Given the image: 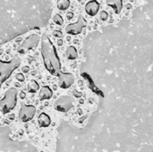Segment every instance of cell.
<instances>
[{
  "label": "cell",
  "instance_id": "1",
  "mask_svg": "<svg viewBox=\"0 0 153 152\" xmlns=\"http://www.w3.org/2000/svg\"><path fill=\"white\" fill-rule=\"evenodd\" d=\"M41 55L48 72L52 75H57L61 71L60 59L54 44L46 33H43L41 38Z\"/></svg>",
  "mask_w": 153,
  "mask_h": 152
},
{
  "label": "cell",
  "instance_id": "2",
  "mask_svg": "<svg viewBox=\"0 0 153 152\" xmlns=\"http://www.w3.org/2000/svg\"><path fill=\"white\" fill-rule=\"evenodd\" d=\"M21 65V59L19 56H14L10 61L4 62L0 60V90L2 84L11 76L13 72L17 69Z\"/></svg>",
  "mask_w": 153,
  "mask_h": 152
},
{
  "label": "cell",
  "instance_id": "3",
  "mask_svg": "<svg viewBox=\"0 0 153 152\" xmlns=\"http://www.w3.org/2000/svg\"><path fill=\"white\" fill-rule=\"evenodd\" d=\"M17 103V90L10 88L6 90L4 97L0 100V111L3 115L10 113Z\"/></svg>",
  "mask_w": 153,
  "mask_h": 152
},
{
  "label": "cell",
  "instance_id": "4",
  "mask_svg": "<svg viewBox=\"0 0 153 152\" xmlns=\"http://www.w3.org/2000/svg\"><path fill=\"white\" fill-rule=\"evenodd\" d=\"M74 106V99L71 96H63L56 100L54 103V108L62 113L68 112Z\"/></svg>",
  "mask_w": 153,
  "mask_h": 152
},
{
  "label": "cell",
  "instance_id": "5",
  "mask_svg": "<svg viewBox=\"0 0 153 152\" xmlns=\"http://www.w3.org/2000/svg\"><path fill=\"white\" fill-rule=\"evenodd\" d=\"M39 41V37L37 34H31L30 36H29L23 40L22 45L17 48V52L19 54H25L29 50L34 49L38 46Z\"/></svg>",
  "mask_w": 153,
  "mask_h": 152
},
{
  "label": "cell",
  "instance_id": "6",
  "mask_svg": "<svg viewBox=\"0 0 153 152\" xmlns=\"http://www.w3.org/2000/svg\"><path fill=\"white\" fill-rule=\"evenodd\" d=\"M87 22L85 18L80 14L78 17V21L75 23H70L65 27V32L70 35H78L82 33V30L86 27Z\"/></svg>",
  "mask_w": 153,
  "mask_h": 152
},
{
  "label": "cell",
  "instance_id": "7",
  "mask_svg": "<svg viewBox=\"0 0 153 152\" xmlns=\"http://www.w3.org/2000/svg\"><path fill=\"white\" fill-rule=\"evenodd\" d=\"M21 109L19 111V119L22 123H27L34 117L36 114V108L34 106H27L23 103L21 104Z\"/></svg>",
  "mask_w": 153,
  "mask_h": 152
},
{
  "label": "cell",
  "instance_id": "8",
  "mask_svg": "<svg viewBox=\"0 0 153 152\" xmlns=\"http://www.w3.org/2000/svg\"><path fill=\"white\" fill-rule=\"evenodd\" d=\"M56 76L58 77V85L62 89H68L74 82V76L70 73H64L60 71Z\"/></svg>",
  "mask_w": 153,
  "mask_h": 152
},
{
  "label": "cell",
  "instance_id": "9",
  "mask_svg": "<svg viewBox=\"0 0 153 152\" xmlns=\"http://www.w3.org/2000/svg\"><path fill=\"white\" fill-rule=\"evenodd\" d=\"M100 10V3L97 0H91L85 5V12L90 16H95Z\"/></svg>",
  "mask_w": 153,
  "mask_h": 152
},
{
  "label": "cell",
  "instance_id": "10",
  "mask_svg": "<svg viewBox=\"0 0 153 152\" xmlns=\"http://www.w3.org/2000/svg\"><path fill=\"white\" fill-rule=\"evenodd\" d=\"M53 96V90L48 86H43L39 91V100H47L50 99Z\"/></svg>",
  "mask_w": 153,
  "mask_h": 152
},
{
  "label": "cell",
  "instance_id": "11",
  "mask_svg": "<svg viewBox=\"0 0 153 152\" xmlns=\"http://www.w3.org/2000/svg\"><path fill=\"white\" fill-rule=\"evenodd\" d=\"M107 4L112 7L117 14H119L123 8V0H107Z\"/></svg>",
  "mask_w": 153,
  "mask_h": 152
},
{
  "label": "cell",
  "instance_id": "12",
  "mask_svg": "<svg viewBox=\"0 0 153 152\" xmlns=\"http://www.w3.org/2000/svg\"><path fill=\"white\" fill-rule=\"evenodd\" d=\"M38 123L40 127H48L51 124V119L46 113H41L38 117Z\"/></svg>",
  "mask_w": 153,
  "mask_h": 152
},
{
  "label": "cell",
  "instance_id": "13",
  "mask_svg": "<svg viewBox=\"0 0 153 152\" xmlns=\"http://www.w3.org/2000/svg\"><path fill=\"white\" fill-rule=\"evenodd\" d=\"M65 56L67 57V59L69 60H75L78 57V53L76 48L74 46H70L67 47L66 52H65Z\"/></svg>",
  "mask_w": 153,
  "mask_h": 152
},
{
  "label": "cell",
  "instance_id": "14",
  "mask_svg": "<svg viewBox=\"0 0 153 152\" xmlns=\"http://www.w3.org/2000/svg\"><path fill=\"white\" fill-rule=\"evenodd\" d=\"M27 89H28V91L30 93H36L39 89V84L35 80H31L28 83Z\"/></svg>",
  "mask_w": 153,
  "mask_h": 152
},
{
  "label": "cell",
  "instance_id": "15",
  "mask_svg": "<svg viewBox=\"0 0 153 152\" xmlns=\"http://www.w3.org/2000/svg\"><path fill=\"white\" fill-rule=\"evenodd\" d=\"M70 0H57L56 5L57 8L61 11H65L69 8L70 6Z\"/></svg>",
  "mask_w": 153,
  "mask_h": 152
},
{
  "label": "cell",
  "instance_id": "16",
  "mask_svg": "<svg viewBox=\"0 0 153 152\" xmlns=\"http://www.w3.org/2000/svg\"><path fill=\"white\" fill-rule=\"evenodd\" d=\"M53 21L57 25H60L61 26V25L64 24V19H63V17L60 14H55L54 15V18H53Z\"/></svg>",
  "mask_w": 153,
  "mask_h": 152
},
{
  "label": "cell",
  "instance_id": "17",
  "mask_svg": "<svg viewBox=\"0 0 153 152\" xmlns=\"http://www.w3.org/2000/svg\"><path fill=\"white\" fill-rule=\"evenodd\" d=\"M108 18V13L106 11H102V12L100 13V19H101L102 21H107Z\"/></svg>",
  "mask_w": 153,
  "mask_h": 152
},
{
  "label": "cell",
  "instance_id": "18",
  "mask_svg": "<svg viewBox=\"0 0 153 152\" xmlns=\"http://www.w3.org/2000/svg\"><path fill=\"white\" fill-rule=\"evenodd\" d=\"M15 78H16L17 81H19V82H24V80H25L24 76H23L22 73H17V74L15 75Z\"/></svg>",
  "mask_w": 153,
  "mask_h": 152
},
{
  "label": "cell",
  "instance_id": "19",
  "mask_svg": "<svg viewBox=\"0 0 153 152\" xmlns=\"http://www.w3.org/2000/svg\"><path fill=\"white\" fill-rule=\"evenodd\" d=\"M53 36L56 37V38H61L63 36V33L61 30H54L53 31Z\"/></svg>",
  "mask_w": 153,
  "mask_h": 152
},
{
  "label": "cell",
  "instance_id": "20",
  "mask_svg": "<svg viewBox=\"0 0 153 152\" xmlns=\"http://www.w3.org/2000/svg\"><path fill=\"white\" fill-rule=\"evenodd\" d=\"M22 70V72H23L24 73H28V72L30 71V68H29V66H23Z\"/></svg>",
  "mask_w": 153,
  "mask_h": 152
},
{
  "label": "cell",
  "instance_id": "21",
  "mask_svg": "<svg viewBox=\"0 0 153 152\" xmlns=\"http://www.w3.org/2000/svg\"><path fill=\"white\" fill-rule=\"evenodd\" d=\"M25 97H26V94H25V92H23V91H21V93H20V98H21L22 99H25Z\"/></svg>",
  "mask_w": 153,
  "mask_h": 152
},
{
  "label": "cell",
  "instance_id": "22",
  "mask_svg": "<svg viewBox=\"0 0 153 152\" xmlns=\"http://www.w3.org/2000/svg\"><path fill=\"white\" fill-rule=\"evenodd\" d=\"M73 16H74V13H73L72 12H70V13H68L66 14L67 19H72V18H73Z\"/></svg>",
  "mask_w": 153,
  "mask_h": 152
},
{
  "label": "cell",
  "instance_id": "23",
  "mask_svg": "<svg viewBox=\"0 0 153 152\" xmlns=\"http://www.w3.org/2000/svg\"><path fill=\"white\" fill-rule=\"evenodd\" d=\"M74 94H75V96H76L77 98H80V97L82 96V93H78V92H76V90L74 91Z\"/></svg>",
  "mask_w": 153,
  "mask_h": 152
},
{
  "label": "cell",
  "instance_id": "24",
  "mask_svg": "<svg viewBox=\"0 0 153 152\" xmlns=\"http://www.w3.org/2000/svg\"><path fill=\"white\" fill-rule=\"evenodd\" d=\"M57 45H58V46H62V45H63V40H62V39H59V40L57 41Z\"/></svg>",
  "mask_w": 153,
  "mask_h": 152
}]
</instances>
